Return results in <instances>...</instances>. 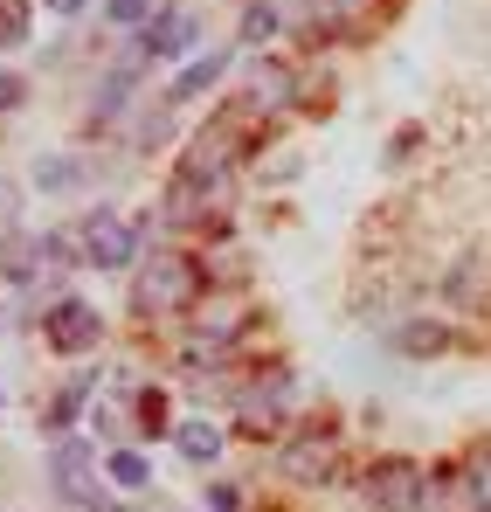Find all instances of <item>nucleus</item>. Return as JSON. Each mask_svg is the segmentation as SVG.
I'll list each match as a JSON object with an SVG mask.
<instances>
[{
  "instance_id": "nucleus-21",
  "label": "nucleus",
  "mask_w": 491,
  "mask_h": 512,
  "mask_svg": "<svg viewBox=\"0 0 491 512\" xmlns=\"http://www.w3.org/2000/svg\"><path fill=\"white\" fill-rule=\"evenodd\" d=\"M208 512H243V492H236V485H215V492H208Z\"/></svg>"
},
{
  "instance_id": "nucleus-8",
  "label": "nucleus",
  "mask_w": 491,
  "mask_h": 512,
  "mask_svg": "<svg viewBox=\"0 0 491 512\" xmlns=\"http://www.w3.org/2000/svg\"><path fill=\"white\" fill-rule=\"evenodd\" d=\"M194 42V14H180V7H160V14H146V28H139V56L146 63H166V56H180Z\"/></svg>"
},
{
  "instance_id": "nucleus-12",
  "label": "nucleus",
  "mask_w": 491,
  "mask_h": 512,
  "mask_svg": "<svg viewBox=\"0 0 491 512\" xmlns=\"http://www.w3.org/2000/svg\"><path fill=\"white\" fill-rule=\"evenodd\" d=\"M173 450H180L187 464H215V457H222V429H208V423H180V429H173Z\"/></svg>"
},
{
  "instance_id": "nucleus-10",
  "label": "nucleus",
  "mask_w": 491,
  "mask_h": 512,
  "mask_svg": "<svg viewBox=\"0 0 491 512\" xmlns=\"http://www.w3.org/2000/svg\"><path fill=\"white\" fill-rule=\"evenodd\" d=\"M229 63H236L229 49H215V56H201L194 70H180V77L166 84V104H187V97H201V90H215L222 77H229Z\"/></svg>"
},
{
  "instance_id": "nucleus-4",
  "label": "nucleus",
  "mask_w": 491,
  "mask_h": 512,
  "mask_svg": "<svg viewBox=\"0 0 491 512\" xmlns=\"http://www.w3.org/2000/svg\"><path fill=\"white\" fill-rule=\"evenodd\" d=\"M422 478H429V464H415V457H402V450H381V457L360 464L353 492H360L374 512H415L422 506Z\"/></svg>"
},
{
  "instance_id": "nucleus-7",
  "label": "nucleus",
  "mask_w": 491,
  "mask_h": 512,
  "mask_svg": "<svg viewBox=\"0 0 491 512\" xmlns=\"http://www.w3.org/2000/svg\"><path fill=\"white\" fill-rule=\"evenodd\" d=\"M443 305L457 312H485L491 305V250H464L443 270Z\"/></svg>"
},
{
  "instance_id": "nucleus-17",
  "label": "nucleus",
  "mask_w": 491,
  "mask_h": 512,
  "mask_svg": "<svg viewBox=\"0 0 491 512\" xmlns=\"http://www.w3.org/2000/svg\"><path fill=\"white\" fill-rule=\"evenodd\" d=\"M28 42V0H0V49Z\"/></svg>"
},
{
  "instance_id": "nucleus-13",
  "label": "nucleus",
  "mask_w": 491,
  "mask_h": 512,
  "mask_svg": "<svg viewBox=\"0 0 491 512\" xmlns=\"http://www.w3.org/2000/svg\"><path fill=\"white\" fill-rule=\"evenodd\" d=\"M104 478H111V485H125V492H146V478H153V471H146V457H139V450H111V457H104Z\"/></svg>"
},
{
  "instance_id": "nucleus-15",
  "label": "nucleus",
  "mask_w": 491,
  "mask_h": 512,
  "mask_svg": "<svg viewBox=\"0 0 491 512\" xmlns=\"http://www.w3.org/2000/svg\"><path fill=\"white\" fill-rule=\"evenodd\" d=\"M77 180H83V160H70V153L42 160V173H35V187H49V194H63V187H77Z\"/></svg>"
},
{
  "instance_id": "nucleus-1",
  "label": "nucleus",
  "mask_w": 491,
  "mask_h": 512,
  "mask_svg": "<svg viewBox=\"0 0 491 512\" xmlns=\"http://www.w3.org/2000/svg\"><path fill=\"white\" fill-rule=\"evenodd\" d=\"M208 291V277H201V256L194 250H153L132 263V319H180V312H194V298Z\"/></svg>"
},
{
  "instance_id": "nucleus-22",
  "label": "nucleus",
  "mask_w": 491,
  "mask_h": 512,
  "mask_svg": "<svg viewBox=\"0 0 491 512\" xmlns=\"http://www.w3.org/2000/svg\"><path fill=\"white\" fill-rule=\"evenodd\" d=\"M49 7H56V14H83L90 0H49Z\"/></svg>"
},
{
  "instance_id": "nucleus-16",
  "label": "nucleus",
  "mask_w": 491,
  "mask_h": 512,
  "mask_svg": "<svg viewBox=\"0 0 491 512\" xmlns=\"http://www.w3.org/2000/svg\"><path fill=\"white\" fill-rule=\"evenodd\" d=\"M277 28H284V14H277V0H256V7L243 14V42H270Z\"/></svg>"
},
{
  "instance_id": "nucleus-18",
  "label": "nucleus",
  "mask_w": 491,
  "mask_h": 512,
  "mask_svg": "<svg viewBox=\"0 0 491 512\" xmlns=\"http://www.w3.org/2000/svg\"><path fill=\"white\" fill-rule=\"evenodd\" d=\"M464 464H471V485H478V506L491 512V443H485V450H471Z\"/></svg>"
},
{
  "instance_id": "nucleus-20",
  "label": "nucleus",
  "mask_w": 491,
  "mask_h": 512,
  "mask_svg": "<svg viewBox=\"0 0 491 512\" xmlns=\"http://www.w3.org/2000/svg\"><path fill=\"white\" fill-rule=\"evenodd\" d=\"M21 97H28V77L21 70H0V111H14Z\"/></svg>"
},
{
  "instance_id": "nucleus-9",
  "label": "nucleus",
  "mask_w": 491,
  "mask_h": 512,
  "mask_svg": "<svg viewBox=\"0 0 491 512\" xmlns=\"http://www.w3.org/2000/svg\"><path fill=\"white\" fill-rule=\"evenodd\" d=\"M457 346V333L443 326V319H402L395 333H388V353H402V360H443Z\"/></svg>"
},
{
  "instance_id": "nucleus-6",
  "label": "nucleus",
  "mask_w": 491,
  "mask_h": 512,
  "mask_svg": "<svg viewBox=\"0 0 491 512\" xmlns=\"http://www.w3.org/2000/svg\"><path fill=\"white\" fill-rule=\"evenodd\" d=\"M42 340L56 346V353H97V340H104V319H97V305H83V298H63V305H49V319H42Z\"/></svg>"
},
{
  "instance_id": "nucleus-11",
  "label": "nucleus",
  "mask_w": 491,
  "mask_h": 512,
  "mask_svg": "<svg viewBox=\"0 0 491 512\" xmlns=\"http://www.w3.org/2000/svg\"><path fill=\"white\" fill-rule=\"evenodd\" d=\"M83 402H90V374H77V381H70V388L42 409V429H49V436H70V429H77V416H83Z\"/></svg>"
},
{
  "instance_id": "nucleus-5",
  "label": "nucleus",
  "mask_w": 491,
  "mask_h": 512,
  "mask_svg": "<svg viewBox=\"0 0 491 512\" xmlns=\"http://www.w3.org/2000/svg\"><path fill=\"white\" fill-rule=\"evenodd\" d=\"M49 471H56V492L70 499V506H90L97 512V443L90 436H63L56 443V457H49Z\"/></svg>"
},
{
  "instance_id": "nucleus-19",
  "label": "nucleus",
  "mask_w": 491,
  "mask_h": 512,
  "mask_svg": "<svg viewBox=\"0 0 491 512\" xmlns=\"http://www.w3.org/2000/svg\"><path fill=\"white\" fill-rule=\"evenodd\" d=\"M104 14H111L118 28H146V14H153V7H146V0H104Z\"/></svg>"
},
{
  "instance_id": "nucleus-3",
  "label": "nucleus",
  "mask_w": 491,
  "mask_h": 512,
  "mask_svg": "<svg viewBox=\"0 0 491 512\" xmlns=\"http://www.w3.org/2000/svg\"><path fill=\"white\" fill-rule=\"evenodd\" d=\"M70 236H77V256L90 270H132L139 250H146V222H125V215H111V208H90Z\"/></svg>"
},
{
  "instance_id": "nucleus-14",
  "label": "nucleus",
  "mask_w": 491,
  "mask_h": 512,
  "mask_svg": "<svg viewBox=\"0 0 491 512\" xmlns=\"http://www.w3.org/2000/svg\"><path fill=\"white\" fill-rule=\"evenodd\" d=\"M132 423L146 429V436H166V388H139L132 395Z\"/></svg>"
},
{
  "instance_id": "nucleus-2",
  "label": "nucleus",
  "mask_w": 491,
  "mask_h": 512,
  "mask_svg": "<svg viewBox=\"0 0 491 512\" xmlns=\"http://www.w3.org/2000/svg\"><path fill=\"white\" fill-rule=\"evenodd\" d=\"M277 471L298 478V485H332V478H346V443H339L332 416H319V423L298 429V436H284V443H277Z\"/></svg>"
}]
</instances>
